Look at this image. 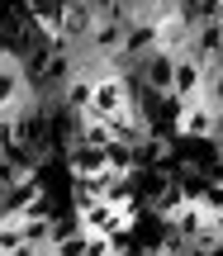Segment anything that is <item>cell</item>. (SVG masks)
Masks as SVG:
<instances>
[{"mask_svg":"<svg viewBox=\"0 0 223 256\" xmlns=\"http://www.w3.org/2000/svg\"><path fill=\"white\" fill-rule=\"evenodd\" d=\"M157 48V19L152 14H128L124 19V48H119V66L138 62L142 52Z\"/></svg>","mask_w":223,"mask_h":256,"instance_id":"obj_1","label":"cell"},{"mask_svg":"<svg viewBox=\"0 0 223 256\" xmlns=\"http://www.w3.org/2000/svg\"><path fill=\"white\" fill-rule=\"evenodd\" d=\"M157 48H166V52H186L190 48V19H186V10H176V5H166V10H157Z\"/></svg>","mask_w":223,"mask_h":256,"instance_id":"obj_2","label":"cell"},{"mask_svg":"<svg viewBox=\"0 0 223 256\" xmlns=\"http://www.w3.org/2000/svg\"><path fill=\"white\" fill-rule=\"evenodd\" d=\"M200 90H204V57L176 52V66H171V95H180V100H200Z\"/></svg>","mask_w":223,"mask_h":256,"instance_id":"obj_3","label":"cell"},{"mask_svg":"<svg viewBox=\"0 0 223 256\" xmlns=\"http://www.w3.org/2000/svg\"><path fill=\"white\" fill-rule=\"evenodd\" d=\"M24 100H34V95H28V81H24V66H19L14 57H5V62H0V114H14Z\"/></svg>","mask_w":223,"mask_h":256,"instance_id":"obj_4","label":"cell"},{"mask_svg":"<svg viewBox=\"0 0 223 256\" xmlns=\"http://www.w3.org/2000/svg\"><path fill=\"white\" fill-rule=\"evenodd\" d=\"M38 194H43V180H38L34 171H28V176H19V180L10 185L5 194H0V214H5V218H19V214H24L28 204L38 200Z\"/></svg>","mask_w":223,"mask_h":256,"instance_id":"obj_5","label":"cell"},{"mask_svg":"<svg viewBox=\"0 0 223 256\" xmlns=\"http://www.w3.org/2000/svg\"><path fill=\"white\" fill-rule=\"evenodd\" d=\"M176 133H186V138H214V104H209V100H186V104H180Z\"/></svg>","mask_w":223,"mask_h":256,"instance_id":"obj_6","label":"cell"},{"mask_svg":"<svg viewBox=\"0 0 223 256\" xmlns=\"http://www.w3.org/2000/svg\"><path fill=\"white\" fill-rule=\"evenodd\" d=\"M186 52H195V57H223V24L218 19H200L195 28H190V48Z\"/></svg>","mask_w":223,"mask_h":256,"instance_id":"obj_7","label":"cell"},{"mask_svg":"<svg viewBox=\"0 0 223 256\" xmlns=\"http://www.w3.org/2000/svg\"><path fill=\"white\" fill-rule=\"evenodd\" d=\"M90 95H95V81H90L86 72H76V76H72V86L62 90V104H66V110H76V114H86Z\"/></svg>","mask_w":223,"mask_h":256,"instance_id":"obj_8","label":"cell"},{"mask_svg":"<svg viewBox=\"0 0 223 256\" xmlns=\"http://www.w3.org/2000/svg\"><path fill=\"white\" fill-rule=\"evenodd\" d=\"M200 100H209L214 110L223 104V57H209L204 62V90H200Z\"/></svg>","mask_w":223,"mask_h":256,"instance_id":"obj_9","label":"cell"},{"mask_svg":"<svg viewBox=\"0 0 223 256\" xmlns=\"http://www.w3.org/2000/svg\"><path fill=\"white\" fill-rule=\"evenodd\" d=\"M104 166H110V171H133V142L110 138V142H104Z\"/></svg>","mask_w":223,"mask_h":256,"instance_id":"obj_10","label":"cell"},{"mask_svg":"<svg viewBox=\"0 0 223 256\" xmlns=\"http://www.w3.org/2000/svg\"><path fill=\"white\" fill-rule=\"evenodd\" d=\"M81 256H114V238L110 232H86V252Z\"/></svg>","mask_w":223,"mask_h":256,"instance_id":"obj_11","label":"cell"},{"mask_svg":"<svg viewBox=\"0 0 223 256\" xmlns=\"http://www.w3.org/2000/svg\"><path fill=\"white\" fill-rule=\"evenodd\" d=\"M48 252H52V256H81V252H86V232H76V238H57V242H48Z\"/></svg>","mask_w":223,"mask_h":256,"instance_id":"obj_12","label":"cell"},{"mask_svg":"<svg viewBox=\"0 0 223 256\" xmlns=\"http://www.w3.org/2000/svg\"><path fill=\"white\" fill-rule=\"evenodd\" d=\"M14 142V114H0V147Z\"/></svg>","mask_w":223,"mask_h":256,"instance_id":"obj_13","label":"cell"},{"mask_svg":"<svg viewBox=\"0 0 223 256\" xmlns=\"http://www.w3.org/2000/svg\"><path fill=\"white\" fill-rule=\"evenodd\" d=\"M171 0H133V10H138V14H157V10H166Z\"/></svg>","mask_w":223,"mask_h":256,"instance_id":"obj_14","label":"cell"},{"mask_svg":"<svg viewBox=\"0 0 223 256\" xmlns=\"http://www.w3.org/2000/svg\"><path fill=\"white\" fill-rule=\"evenodd\" d=\"M214 138H218V142H223V104H218V110H214Z\"/></svg>","mask_w":223,"mask_h":256,"instance_id":"obj_15","label":"cell"},{"mask_svg":"<svg viewBox=\"0 0 223 256\" xmlns=\"http://www.w3.org/2000/svg\"><path fill=\"white\" fill-rule=\"evenodd\" d=\"M209 256H223V238H218V242H214V247H209Z\"/></svg>","mask_w":223,"mask_h":256,"instance_id":"obj_16","label":"cell"},{"mask_svg":"<svg viewBox=\"0 0 223 256\" xmlns=\"http://www.w3.org/2000/svg\"><path fill=\"white\" fill-rule=\"evenodd\" d=\"M5 57H10V52H5V48H0V62H5Z\"/></svg>","mask_w":223,"mask_h":256,"instance_id":"obj_17","label":"cell"},{"mask_svg":"<svg viewBox=\"0 0 223 256\" xmlns=\"http://www.w3.org/2000/svg\"><path fill=\"white\" fill-rule=\"evenodd\" d=\"M62 5H72V0H62Z\"/></svg>","mask_w":223,"mask_h":256,"instance_id":"obj_18","label":"cell"}]
</instances>
